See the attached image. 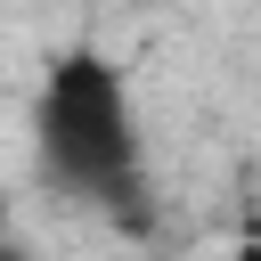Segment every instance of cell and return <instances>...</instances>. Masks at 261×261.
Wrapping results in <instances>:
<instances>
[{
	"label": "cell",
	"instance_id": "1",
	"mask_svg": "<svg viewBox=\"0 0 261 261\" xmlns=\"http://www.w3.org/2000/svg\"><path fill=\"white\" fill-rule=\"evenodd\" d=\"M33 147L73 196H122L139 179V106L114 57L65 49L33 98Z\"/></svg>",
	"mask_w": 261,
	"mask_h": 261
},
{
	"label": "cell",
	"instance_id": "2",
	"mask_svg": "<svg viewBox=\"0 0 261 261\" xmlns=\"http://www.w3.org/2000/svg\"><path fill=\"white\" fill-rule=\"evenodd\" d=\"M220 261H261V237H237V245H228Z\"/></svg>",
	"mask_w": 261,
	"mask_h": 261
},
{
	"label": "cell",
	"instance_id": "3",
	"mask_svg": "<svg viewBox=\"0 0 261 261\" xmlns=\"http://www.w3.org/2000/svg\"><path fill=\"white\" fill-rule=\"evenodd\" d=\"M0 261H24V253H0Z\"/></svg>",
	"mask_w": 261,
	"mask_h": 261
}]
</instances>
